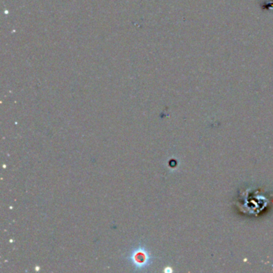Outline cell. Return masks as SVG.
Wrapping results in <instances>:
<instances>
[{"label":"cell","mask_w":273,"mask_h":273,"mask_svg":"<svg viewBox=\"0 0 273 273\" xmlns=\"http://www.w3.org/2000/svg\"><path fill=\"white\" fill-rule=\"evenodd\" d=\"M128 259L132 263V266L136 271L146 269L151 265L153 261V257L149 251L142 244L135 247L128 255Z\"/></svg>","instance_id":"1"}]
</instances>
